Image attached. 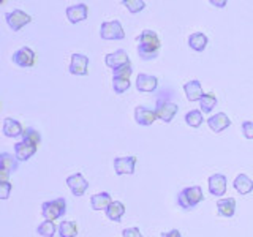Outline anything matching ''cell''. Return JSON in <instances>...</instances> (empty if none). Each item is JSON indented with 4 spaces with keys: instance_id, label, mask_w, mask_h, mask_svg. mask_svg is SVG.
<instances>
[{
    "instance_id": "cell-13",
    "label": "cell",
    "mask_w": 253,
    "mask_h": 237,
    "mask_svg": "<svg viewBox=\"0 0 253 237\" xmlns=\"http://www.w3.org/2000/svg\"><path fill=\"white\" fill-rule=\"evenodd\" d=\"M105 63H106L108 68L117 70V68H121L124 65H130V57H128V54H126V51L117 49V51H114V52H111V54L106 55Z\"/></svg>"
},
{
    "instance_id": "cell-14",
    "label": "cell",
    "mask_w": 253,
    "mask_h": 237,
    "mask_svg": "<svg viewBox=\"0 0 253 237\" xmlns=\"http://www.w3.org/2000/svg\"><path fill=\"white\" fill-rule=\"evenodd\" d=\"M67 18L71 24H79L87 19L89 16V6L85 3H76V5H71L65 10Z\"/></svg>"
},
{
    "instance_id": "cell-27",
    "label": "cell",
    "mask_w": 253,
    "mask_h": 237,
    "mask_svg": "<svg viewBox=\"0 0 253 237\" xmlns=\"http://www.w3.org/2000/svg\"><path fill=\"white\" fill-rule=\"evenodd\" d=\"M217 105V97L213 93H204L203 98L200 100V106H201V113L203 114H209L212 113V109Z\"/></svg>"
},
{
    "instance_id": "cell-18",
    "label": "cell",
    "mask_w": 253,
    "mask_h": 237,
    "mask_svg": "<svg viewBox=\"0 0 253 237\" xmlns=\"http://www.w3.org/2000/svg\"><path fill=\"white\" fill-rule=\"evenodd\" d=\"M158 87V79L157 76L139 73L136 78V89L139 92H155Z\"/></svg>"
},
{
    "instance_id": "cell-32",
    "label": "cell",
    "mask_w": 253,
    "mask_h": 237,
    "mask_svg": "<svg viewBox=\"0 0 253 237\" xmlns=\"http://www.w3.org/2000/svg\"><path fill=\"white\" fill-rule=\"evenodd\" d=\"M130 79L125 78H113V89L116 93H124L130 89Z\"/></svg>"
},
{
    "instance_id": "cell-3",
    "label": "cell",
    "mask_w": 253,
    "mask_h": 237,
    "mask_svg": "<svg viewBox=\"0 0 253 237\" xmlns=\"http://www.w3.org/2000/svg\"><path fill=\"white\" fill-rule=\"evenodd\" d=\"M177 111H179L177 103H174L169 97H166L165 92H162L160 97L157 100V105H155L157 117L160 118L163 123H171L172 118L176 117Z\"/></svg>"
},
{
    "instance_id": "cell-15",
    "label": "cell",
    "mask_w": 253,
    "mask_h": 237,
    "mask_svg": "<svg viewBox=\"0 0 253 237\" xmlns=\"http://www.w3.org/2000/svg\"><path fill=\"white\" fill-rule=\"evenodd\" d=\"M37 150H38L37 146L30 144L27 141H19L14 144V157L18 161H27L37 154Z\"/></svg>"
},
{
    "instance_id": "cell-7",
    "label": "cell",
    "mask_w": 253,
    "mask_h": 237,
    "mask_svg": "<svg viewBox=\"0 0 253 237\" xmlns=\"http://www.w3.org/2000/svg\"><path fill=\"white\" fill-rule=\"evenodd\" d=\"M68 71L75 76H85L87 73H89V57H87L85 54L75 52L73 55H71Z\"/></svg>"
},
{
    "instance_id": "cell-26",
    "label": "cell",
    "mask_w": 253,
    "mask_h": 237,
    "mask_svg": "<svg viewBox=\"0 0 253 237\" xmlns=\"http://www.w3.org/2000/svg\"><path fill=\"white\" fill-rule=\"evenodd\" d=\"M78 225L75 223V221L71 220H67V221H60L59 225V236L60 237H76L78 236Z\"/></svg>"
},
{
    "instance_id": "cell-1",
    "label": "cell",
    "mask_w": 253,
    "mask_h": 237,
    "mask_svg": "<svg viewBox=\"0 0 253 237\" xmlns=\"http://www.w3.org/2000/svg\"><path fill=\"white\" fill-rule=\"evenodd\" d=\"M138 40V54L142 60H154L160 54V38L154 30H142Z\"/></svg>"
},
{
    "instance_id": "cell-24",
    "label": "cell",
    "mask_w": 253,
    "mask_h": 237,
    "mask_svg": "<svg viewBox=\"0 0 253 237\" xmlns=\"http://www.w3.org/2000/svg\"><path fill=\"white\" fill-rule=\"evenodd\" d=\"M125 215V205L121 201H113V204L109 205L106 210V217L111 221H121L122 217Z\"/></svg>"
},
{
    "instance_id": "cell-28",
    "label": "cell",
    "mask_w": 253,
    "mask_h": 237,
    "mask_svg": "<svg viewBox=\"0 0 253 237\" xmlns=\"http://www.w3.org/2000/svg\"><path fill=\"white\" fill-rule=\"evenodd\" d=\"M203 122H204V117H203V113L200 109H193V111H190V113L185 114V123L188 126H192V128L201 126Z\"/></svg>"
},
{
    "instance_id": "cell-17",
    "label": "cell",
    "mask_w": 253,
    "mask_h": 237,
    "mask_svg": "<svg viewBox=\"0 0 253 237\" xmlns=\"http://www.w3.org/2000/svg\"><path fill=\"white\" fill-rule=\"evenodd\" d=\"M184 92L187 95V100L190 103H195V101H200L203 98V85L201 82L198 81V79H192V81H188L184 84Z\"/></svg>"
},
{
    "instance_id": "cell-12",
    "label": "cell",
    "mask_w": 253,
    "mask_h": 237,
    "mask_svg": "<svg viewBox=\"0 0 253 237\" xmlns=\"http://www.w3.org/2000/svg\"><path fill=\"white\" fill-rule=\"evenodd\" d=\"M208 185H209V193L213 196H223L226 193V188H228V179L225 174H212L208 180Z\"/></svg>"
},
{
    "instance_id": "cell-6",
    "label": "cell",
    "mask_w": 253,
    "mask_h": 237,
    "mask_svg": "<svg viewBox=\"0 0 253 237\" xmlns=\"http://www.w3.org/2000/svg\"><path fill=\"white\" fill-rule=\"evenodd\" d=\"M5 21L8 24V27H10L13 32H19L24 26H27V24L32 22V16L27 14L26 11L16 8L13 11L5 13Z\"/></svg>"
},
{
    "instance_id": "cell-11",
    "label": "cell",
    "mask_w": 253,
    "mask_h": 237,
    "mask_svg": "<svg viewBox=\"0 0 253 237\" xmlns=\"http://www.w3.org/2000/svg\"><path fill=\"white\" fill-rule=\"evenodd\" d=\"M157 113L155 109L147 108V106H136L134 108V122L142 126H150L157 120Z\"/></svg>"
},
{
    "instance_id": "cell-30",
    "label": "cell",
    "mask_w": 253,
    "mask_h": 237,
    "mask_svg": "<svg viewBox=\"0 0 253 237\" xmlns=\"http://www.w3.org/2000/svg\"><path fill=\"white\" fill-rule=\"evenodd\" d=\"M22 141H27V142H30V144L38 147L40 142H42V134H40V131L35 128H26L24 130V134H22Z\"/></svg>"
},
{
    "instance_id": "cell-38",
    "label": "cell",
    "mask_w": 253,
    "mask_h": 237,
    "mask_svg": "<svg viewBox=\"0 0 253 237\" xmlns=\"http://www.w3.org/2000/svg\"><path fill=\"white\" fill-rule=\"evenodd\" d=\"M211 5L217 6V8H225L226 6V0H221V2H218V0H211Z\"/></svg>"
},
{
    "instance_id": "cell-35",
    "label": "cell",
    "mask_w": 253,
    "mask_h": 237,
    "mask_svg": "<svg viewBox=\"0 0 253 237\" xmlns=\"http://www.w3.org/2000/svg\"><path fill=\"white\" fill-rule=\"evenodd\" d=\"M242 133L247 139H253V120L242 122Z\"/></svg>"
},
{
    "instance_id": "cell-33",
    "label": "cell",
    "mask_w": 253,
    "mask_h": 237,
    "mask_svg": "<svg viewBox=\"0 0 253 237\" xmlns=\"http://www.w3.org/2000/svg\"><path fill=\"white\" fill-rule=\"evenodd\" d=\"M133 75V68H131V63L130 65H124L117 70H113V78H125V79H130V76Z\"/></svg>"
},
{
    "instance_id": "cell-20",
    "label": "cell",
    "mask_w": 253,
    "mask_h": 237,
    "mask_svg": "<svg viewBox=\"0 0 253 237\" xmlns=\"http://www.w3.org/2000/svg\"><path fill=\"white\" fill-rule=\"evenodd\" d=\"M217 212L218 215L225 218H231L236 213V199L234 198H220L217 201Z\"/></svg>"
},
{
    "instance_id": "cell-39",
    "label": "cell",
    "mask_w": 253,
    "mask_h": 237,
    "mask_svg": "<svg viewBox=\"0 0 253 237\" xmlns=\"http://www.w3.org/2000/svg\"><path fill=\"white\" fill-rule=\"evenodd\" d=\"M8 176H10V172L5 171V169H0V180L6 182V180H8Z\"/></svg>"
},
{
    "instance_id": "cell-37",
    "label": "cell",
    "mask_w": 253,
    "mask_h": 237,
    "mask_svg": "<svg viewBox=\"0 0 253 237\" xmlns=\"http://www.w3.org/2000/svg\"><path fill=\"white\" fill-rule=\"evenodd\" d=\"M162 237H182V234H180L179 229H171V231H168V233H163Z\"/></svg>"
},
{
    "instance_id": "cell-31",
    "label": "cell",
    "mask_w": 253,
    "mask_h": 237,
    "mask_svg": "<svg viewBox=\"0 0 253 237\" xmlns=\"http://www.w3.org/2000/svg\"><path fill=\"white\" fill-rule=\"evenodd\" d=\"M122 5L133 14H136L146 8V2H142V0H122Z\"/></svg>"
},
{
    "instance_id": "cell-9",
    "label": "cell",
    "mask_w": 253,
    "mask_h": 237,
    "mask_svg": "<svg viewBox=\"0 0 253 237\" xmlns=\"http://www.w3.org/2000/svg\"><path fill=\"white\" fill-rule=\"evenodd\" d=\"M65 184L70 188V192L73 193L76 198L83 196L87 192V188H89V182L85 180V177L83 176L81 172H76V174H71V176H68L67 180H65Z\"/></svg>"
},
{
    "instance_id": "cell-16",
    "label": "cell",
    "mask_w": 253,
    "mask_h": 237,
    "mask_svg": "<svg viewBox=\"0 0 253 237\" xmlns=\"http://www.w3.org/2000/svg\"><path fill=\"white\" fill-rule=\"evenodd\" d=\"M208 125L213 133H221L223 130H226L228 126H231V118L225 113H217L208 118Z\"/></svg>"
},
{
    "instance_id": "cell-21",
    "label": "cell",
    "mask_w": 253,
    "mask_h": 237,
    "mask_svg": "<svg viewBox=\"0 0 253 237\" xmlns=\"http://www.w3.org/2000/svg\"><path fill=\"white\" fill-rule=\"evenodd\" d=\"M113 204V198L108 192H101V193H97L90 198V205L93 210H108L109 205Z\"/></svg>"
},
{
    "instance_id": "cell-10",
    "label": "cell",
    "mask_w": 253,
    "mask_h": 237,
    "mask_svg": "<svg viewBox=\"0 0 253 237\" xmlns=\"http://www.w3.org/2000/svg\"><path fill=\"white\" fill-rule=\"evenodd\" d=\"M13 62L21 68H30V67L35 65L37 55L34 51L30 49V47L24 46V47H19V49L13 54Z\"/></svg>"
},
{
    "instance_id": "cell-8",
    "label": "cell",
    "mask_w": 253,
    "mask_h": 237,
    "mask_svg": "<svg viewBox=\"0 0 253 237\" xmlns=\"http://www.w3.org/2000/svg\"><path fill=\"white\" fill-rule=\"evenodd\" d=\"M136 161H138V158L134 155L114 158L116 174L117 176H131V174H134V166H136Z\"/></svg>"
},
{
    "instance_id": "cell-34",
    "label": "cell",
    "mask_w": 253,
    "mask_h": 237,
    "mask_svg": "<svg viewBox=\"0 0 253 237\" xmlns=\"http://www.w3.org/2000/svg\"><path fill=\"white\" fill-rule=\"evenodd\" d=\"M11 190H13V184H10L8 180L6 182L0 180V198H2V199H8Z\"/></svg>"
},
{
    "instance_id": "cell-5",
    "label": "cell",
    "mask_w": 253,
    "mask_h": 237,
    "mask_svg": "<svg viewBox=\"0 0 253 237\" xmlns=\"http://www.w3.org/2000/svg\"><path fill=\"white\" fill-rule=\"evenodd\" d=\"M100 37L103 40H124L125 38V32L121 21H105L101 22L100 27Z\"/></svg>"
},
{
    "instance_id": "cell-2",
    "label": "cell",
    "mask_w": 253,
    "mask_h": 237,
    "mask_svg": "<svg viewBox=\"0 0 253 237\" xmlns=\"http://www.w3.org/2000/svg\"><path fill=\"white\" fill-rule=\"evenodd\" d=\"M203 201H204V193L200 185L187 187L184 190H180V193L177 195V204L185 210H193Z\"/></svg>"
},
{
    "instance_id": "cell-19",
    "label": "cell",
    "mask_w": 253,
    "mask_h": 237,
    "mask_svg": "<svg viewBox=\"0 0 253 237\" xmlns=\"http://www.w3.org/2000/svg\"><path fill=\"white\" fill-rule=\"evenodd\" d=\"M24 130L26 128H22V125L16 118L13 117L3 118V134L6 138H19V136L22 138Z\"/></svg>"
},
{
    "instance_id": "cell-29",
    "label": "cell",
    "mask_w": 253,
    "mask_h": 237,
    "mask_svg": "<svg viewBox=\"0 0 253 237\" xmlns=\"http://www.w3.org/2000/svg\"><path fill=\"white\" fill-rule=\"evenodd\" d=\"M57 231H59V228L54 225V221H49V220H44L43 223H40L37 228V233L43 237H54Z\"/></svg>"
},
{
    "instance_id": "cell-25",
    "label": "cell",
    "mask_w": 253,
    "mask_h": 237,
    "mask_svg": "<svg viewBox=\"0 0 253 237\" xmlns=\"http://www.w3.org/2000/svg\"><path fill=\"white\" fill-rule=\"evenodd\" d=\"M0 169H5L10 174L18 171V160H16V157H13L8 152L0 154Z\"/></svg>"
},
{
    "instance_id": "cell-36",
    "label": "cell",
    "mask_w": 253,
    "mask_h": 237,
    "mask_svg": "<svg viewBox=\"0 0 253 237\" xmlns=\"http://www.w3.org/2000/svg\"><path fill=\"white\" fill-rule=\"evenodd\" d=\"M122 236L124 237H144L138 228H125L122 231Z\"/></svg>"
},
{
    "instance_id": "cell-4",
    "label": "cell",
    "mask_w": 253,
    "mask_h": 237,
    "mask_svg": "<svg viewBox=\"0 0 253 237\" xmlns=\"http://www.w3.org/2000/svg\"><path fill=\"white\" fill-rule=\"evenodd\" d=\"M67 213V201L65 198H55V199L46 201L42 204V215L44 220H59Z\"/></svg>"
},
{
    "instance_id": "cell-23",
    "label": "cell",
    "mask_w": 253,
    "mask_h": 237,
    "mask_svg": "<svg viewBox=\"0 0 253 237\" xmlns=\"http://www.w3.org/2000/svg\"><path fill=\"white\" fill-rule=\"evenodd\" d=\"M208 43H209V40L203 32H195V34L188 37V46L196 52H203L206 47H208Z\"/></svg>"
},
{
    "instance_id": "cell-22",
    "label": "cell",
    "mask_w": 253,
    "mask_h": 237,
    "mask_svg": "<svg viewBox=\"0 0 253 237\" xmlns=\"http://www.w3.org/2000/svg\"><path fill=\"white\" fill-rule=\"evenodd\" d=\"M233 187L239 195H249L253 192V180L247 176V174H239V176L234 179Z\"/></svg>"
}]
</instances>
